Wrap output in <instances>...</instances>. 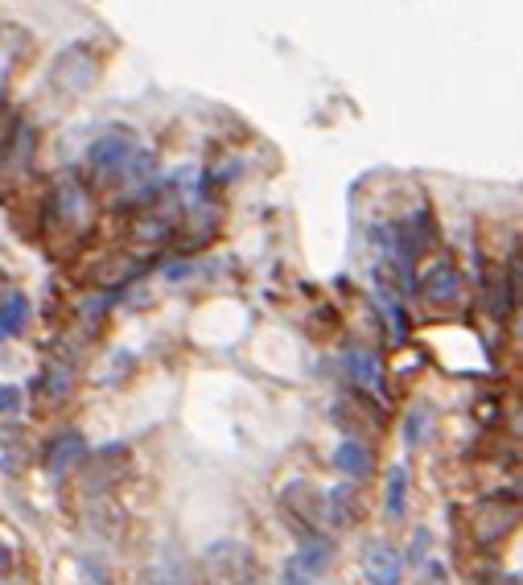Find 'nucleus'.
Instances as JSON below:
<instances>
[{
  "label": "nucleus",
  "mask_w": 523,
  "mask_h": 585,
  "mask_svg": "<svg viewBox=\"0 0 523 585\" xmlns=\"http://www.w3.org/2000/svg\"><path fill=\"white\" fill-rule=\"evenodd\" d=\"M326 515H330V524H338V528L355 520V495H351V487H338L326 499Z\"/></svg>",
  "instance_id": "ddd939ff"
},
{
  "label": "nucleus",
  "mask_w": 523,
  "mask_h": 585,
  "mask_svg": "<svg viewBox=\"0 0 523 585\" xmlns=\"http://www.w3.org/2000/svg\"><path fill=\"white\" fill-rule=\"evenodd\" d=\"M149 581H153V585H190L186 569H182V565H173V561H169V565H161V569H153V573H149Z\"/></svg>",
  "instance_id": "2eb2a0df"
},
{
  "label": "nucleus",
  "mask_w": 523,
  "mask_h": 585,
  "mask_svg": "<svg viewBox=\"0 0 523 585\" xmlns=\"http://www.w3.org/2000/svg\"><path fill=\"white\" fill-rule=\"evenodd\" d=\"M132 157V141L124 132H112V136H103V141H95L87 149V165L95 169V174H120V165Z\"/></svg>",
  "instance_id": "423d86ee"
},
{
  "label": "nucleus",
  "mask_w": 523,
  "mask_h": 585,
  "mask_svg": "<svg viewBox=\"0 0 523 585\" xmlns=\"http://www.w3.org/2000/svg\"><path fill=\"white\" fill-rule=\"evenodd\" d=\"M83 487L87 491H108L112 483H120L124 470H128V450L124 445H108V450H99L91 458H83Z\"/></svg>",
  "instance_id": "f03ea898"
},
{
  "label": "nucleus",
  "mask_w": 523,
  "mask_h": 585,
  "mask_svg": "<svg viewBox=\"0 0 523 585\" xmlns=\"http://www.w3.org/2000/svg\"><path fill=\"white\" fill-rule=\"evenodd\" d=\"M91 79H95V66L87 62V50L83 46H71V50H66L54 62V87H62L66 95H79Z\"/></svg>",
  "instance_id": "39448f33"
},
{
  "label": "nucleus",
  "mask_w": 523,
  "mask_h": 585,
  "mask_svg": "<svg viewBox=\"0 0 523 585\" xmlns=\"http://www.w3.org/2000/svg\"><path fill=\"white\" fill-rule=\"evenodd\" d=\"M367 581L371 585H400V557L392 553V548L375 544L367 553Z\"/></svg>",
  "instance_id": "1a4fd4ad"
},
{
  "label": "nucleus",
  "mask_w": 523,
  "mask_h": 585,
  "mask_svg": "<svg viewBox=\"0 0 523 585\" xmlns=\"http://www.w3.org/2000/svg\"><path fill=\"white\" fill-rule=\"evenodd\" d=\"M17 408V388H0V412Z\"/></svg>",
  "instance_id": "dca6fc26"
},
{
  "label": "nucleus",
  "mask_w": 523,
  "mask_h": 585,
  "mask_svg": "<svg viewBox=\"0 0 523 585\" xmlns=\"http://www.w3.org/2000/svg\"><path fill=\"white\" fill-rule=\"evenodd\" d=\"M202 573H206V585H256V561L248 548L235 540L211 544V553L202 561Z\"/></svg>",
  "instance_id": "f257e3e1"
},
{
  "label": "nucleus",
  "mask_w": 523,
  "mask_h": 585,
  "mask_svg": "<svg viewBox=\"0 0 523 585\" xmlns=\"http://www.w3.org/2000/svg\"><path fill=\"white\" fill-rule=\"evenodd\" d=\"M9 565V553H5V548H0V569H5Z\"/></svg>",
  "instance_id": "f3484780"
},
{
  "label": "nucleus",
  "mask_w": 523,
  "mask_h": 585,
  "mask_svg": "<svg viewBox=\"0 0 523 585\" xmlns=\"http://www.w3.org/2000/svg\"><path fill=\"white\" fill-rule=\"evenodd\" d=\"M346 367H351V375L367 388V392H379L383 388V380H379V367H375V359L371 355H363V351H355L351 359H346Z\"/></svg>",
  "instance_id": "f8f14e48"
},
{
  "label": "nucleus",
  "mask_w": 523,
  "mask_h": 585,
  "mask_svg": "<svg viewBox=\"0 0 523 585\" xmlns=\"http://www.w3.org/2000/svg\"><path fill=\"white\" fill-rule=\"evenodd\" d=\"M404 487H408V474H404V466H396V470L388 474V495H383V511H388L392 524L404 515Z\"/></svg>",
  "instance_id": "9b49d317"
},
{
  "label": "nucleus",
  "mask_w": 523,
  "mask_h": 585,
  "mask_svg": "<svg viewBox=\"0 0 523 585\" xmlns=\"http://www.w3.org/2000/svg\"><path fill=\"white\" fill-rule=\"evenodd\" d=\"M326 565H330V544H326V540H309L301 553L289 557V565H285V585H313V581L326 573Z\"/></svg>",
  "instance_id": "7ed1b4c3"
},
{
  "label": "nucleus",
  "mask_w": 523,
  "mask_h": 585,
  "mask_svg": "<svg viewBox=\"0 0 523 585\" xmlns=\"http://www.w3.org/2000/svg\"><path fill=\"white\" fill-rule=\"evenodd\" d=\"M87 454H91V450H87V437L75 433V429H66V433H58V437L46 445V470L62 478V474H71L75 466H83Z\"/></svg>",
  "instance_id": "20e7f679"
},
{
  "label": "nucleus",
  "mask_w": 523,
  "mask_h": 585,
  "mask_svg": "<svg viewBox=\"0 0 523 585\" xmlns=\"http://www.w3.org/2000/svg\"><path fill=\"white\" fill-rule=\"evenodd\" d=\"M334 466L342 474H351V478H367L375 470V458H371V450H367L363 441H342L338 454H334Z\"/></svg>",
  "instance_id": "6e6552de"
},
{
  "label": "nucleus",
  "mask_w": 523,
  "mask_h": 585,
  "mask_svg": "<svg viewBox=\"0 0 523 585\" xmlns=\"http://www.w3.org/2000/svg\"><path fill=\"white\" fill-rule=\"evenodd\" d=\"M71 380H75V371L54 363V367L46 371V396H66V392H71Z\"/></svg>",
  "instance_id": "4468645a"
},
{
  "label": "nucleus",
  "mask_w": 523,
  "mask_h": 585,
  "mask_svg": "<svg viewBox=\"0 0 523 585\" xmlns=\"http://www.w3.org/2000/svg\"><path fill=\"white\" fill-rule=\"evenodd\" d=\"M25 322H29V301H25V293H9L5 301H0V338L21 334Z\"/></svg>",
  "instance_id": "9d476101"
},
{
  "label": "nucleus",
  "mask_w": 523,
  "mask_h": 585,
  "mask_svg": "<svg viewBox=\"0 0 523 585\" xmlns=\"http://www.w3.org/2000/svg\"><path fill=\"white\" fill-rule=\"evenodd\" d=\"M285 511L293 515V520H309V524H318L322 515H326V499L313 491V487H305V483H293L289 491H285Z\"/></svg>",
  "instance_id": "0eeeda50"
}]
</instances>
